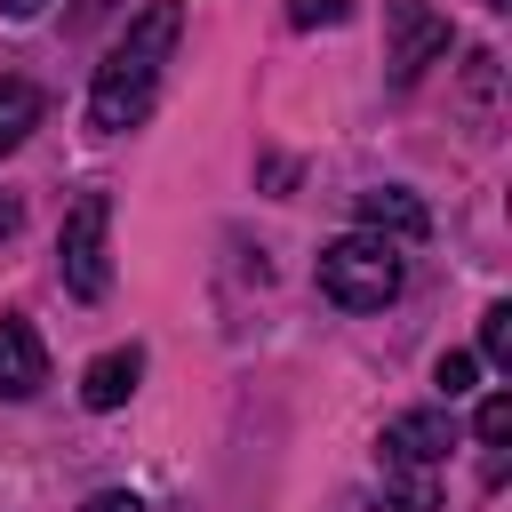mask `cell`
Wrapping results in <instances>:
<instances>
[{"label":"cell","mask_w":512,"mask_h":512,"mask_svg":"<svg viewBox=\"0 0 512 512\" xmlns=\"http://www.w3.org/2000/svg\"><path fill=\"white\" fill-rule=\"evenodd\" d=\"M176 32H184V0H144V16L104 48V64H96V80H88V128L120 136V128H136V120L152 112L160 64L176 56Z\"/></svg>","instance_id":"6da1fadb"},{"label":"cell","mask_w":512,"mask_h":512,"mask_svg":"<svg viewBox=\"0 0 512 512\" xmlns=\"http://www.w3.org/2000/svg\"><path fill=\"white\" fill-rule=\"evenodd\" d=\"M312 280H320V296L328 304H344V312H384L392 296H400V240H376V232H344V240H328L320 248V264H312Z\"/></svg>","instance_id":"7a4b0ae2"},{"label":"cell","mask_w":512,"mask_h":512,"mask_svg":"<svg viewBox=\"0 0 512 512\" xmlns=\"http://www.w3.org/2000/svg\"><path fill=\"white\" fill-rule=\"evenodd\" d=\"M104 232H112V192H80V200L64 208V232H56V280H64L80 304H104V288H112V248H104Z\"/></svg>","instance_id":"3957f363"},{"label":"cell","mask_w":512,"mask_h":512,"mask_svg":"<svg viewBox=\"0 0 512 512\" xmlns=\"http://www.w3.org/2000/svg\"><path fill=\"white\" fill-rule=\"evenodd\" d=\"M448 56V16L432 0H384V72L392 88H416L424 64Z\"/></svg>","instance_id":"277c9868"},{"label":"cell","mask_w":512,"mask_h":512,"mask_svg":"<svg viewBox=\"0 0 512 512\" xmlns=\"http://www.w3.org/2000/svg\"><path fill=\"white\" fill-rule=\"evenodd\" d=\"M448 448H456L448 408H408V416H392V424H384V440H376L384 472H440V456H448Z\"/></svg>","instance_id":"5b68a950"},{"label":"cell","mask_w":512,"mask_h":512,"mask_svg":"<svg viewBox=\"0 0 512 512\" xmlns=\"http://www.w3.org/2000/svg\"><path fill=\"white\" fill-rule=\"evenodd\" d=\"M48 384V352H40V328L24 312H0V400H32Z\"/></svg>","instance_id":"8992f818"},{"label":"cell","mask_w":512,"mask_h":512,"mask_svg":"<svg viewBox=\"0 0 512 512\" xmlns=\"http://www.w3.org/2000/svg\"><path fill=\"white\" fill-rule=\"evenodd\" d=\"M360 232H376V240H424L432 208L416 192H400V184H376V192H360Z\"/></svg>","instance_id":"52a82bcc"},{"label":"cell","mask_w":512,"mask_h":512,"mask_svg":"<svg viewBox=\"0 0 512 512\" xmlns=\"http://www.w3.org/2000/svg\"><path fill=\"white\" fill-rule=\"evenodd\" d=\"M136 376H144V352H136V344H120V352H96V360L80 368V400H88L96 416H104V408H128Z\"/></svg>","instance_id":"ba28073f"},{"label":"cell","mask_w":512,"mask_h":512,"mask_svg":"<svg viewBox=\"0 0 512 512\" xmlns=\"http://www.w3.org/2000/svg\"><path fill=\"white\" fill-rule=\"evenodd\" d=\"M32 128H40V88L24 72H0V152H16Z\"/></svg>","instance_id":"9c48e42d"},{"label":"cell","mask_w":512,"mask_h":512,"mask_svg":"<svg viewBox=\"0 0 512 512\" xmlns=\"http://www.w3.org/2000/svg\"><path fill=\"white\" fill-rule=\"evenodd\" d=\"M384 512H448L440 472H384Z\"/></svg>","instance_id":"30bf717a"},{"label":"cell","mask_w":512,"mask_h":512,"mask_svg":"<svg viewBox=\"0 0 512 512\" xmlns=\"http://www.w3.org/2000/svg\"><path fill=\"white\" fill-rule=\"evenodd\" d=\"M472 360H496V368L512 360V304H488V312H480V352H472Z\"/></svg>","instance_id":"8fae6325"},{"label":"cell","mask_w":512,"mask_h":512,"mask_svg":"<svg viewBox=\"0 0 512 512\" xmlns=\"http://www.w3.org/2000/svg\"><path fill=\"white\" fill-rule=\"evenodd\" d=\"M472 432H480V448H496V440L512 432V392H488L480 416H472Z\"/></svg>","instance_id":"7c38bea8"},{"label":"cell","mask_w":512,"mask_h":512,"mask_svg":"<svg viewBox=\"0 0 512 512\" xmlns=\"http://www.w3.org/2000/svg\"><path fill=\"white\" fill-rule=\"evenodd\" d=\"M472 376H480V360L472 352H440V368H432V384L456 400V392H472Z\"/></svg>","instance_id":"4fadbf2b"},{"label":"cell","mask_w":512,"mask_h":512,"mask_svg":"<svg viewBox=\"0 0 512 512\" xmlns=\"http://www.w3.org/2000/svg\"><path fill=\"white\" fill-rule=\"evenodd\" d=\"M344 8H352V0H288V24H296V32H312V24H344Z\"/></svg>","instance_id":"5bb4252c"},{"label":"cell","mask_w":512,"mask_h":512,"mask_svg":"<svg viewBox=\"0 0 512 512\" xmlns=\"http://www.w3.org/2000/svg\"><path fill=\"white\" fill-rule=\"evenodd\" d=\"M88 512H144L128 488H104V496H88Z\"/></svg>","instance_id":"9a60e30c"},{"label":"cell","mask_w":512,"mask_h":512,"mask_svg":"<svg viewBox=\"0 0 512 512\" xmlns=\"http://www.w3.org/2000/svg\"><path fill=\"white\" fill-rule=\"evenodd\" d=\"M0 232H16V200H0Z\"/></svg>","instance_id":"2e32d148"},{"label":"cell","mask_w":512,"mask_h":512,"mask_svg":"<svg viewBox=\"0 0 512 512\" xmlns=\"http://www.w3.org/2000/svg\"><path fill=\"white\" fill-rule=\"evenodd\" d=\"M8 16H40V0H8Z\"/></svg>","instance_id":"e0dca14e"},{"label":"cell","mask_w":512,"mask_h":512,"mask_svg":"<svg viewBox=\"0 0 512 512\" xmlns=\"http://www.w3.org/2000/svg\"><path fill=\"white\" fill-rule=\"evenodd\" d=\"M488 8H504V0H488Z\"/></svg>","instance_id":"ac0fdd59"}]
</instances>
